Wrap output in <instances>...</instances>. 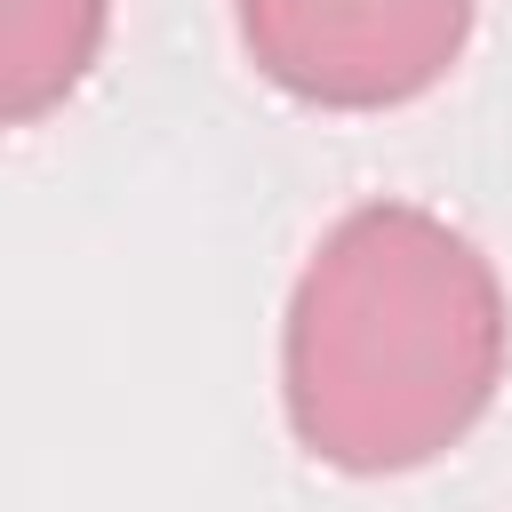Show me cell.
I'll use <instances>...</instances> for the list:
<instances>
[{
  "instance_id": "obj_1",
  "label": "cell",
  "mask_w": 512,
  "mask_h": 512,
  "mask_svg": "<svg viewBox=\"0 0 512 512\" xmlns=\"http://www.w3.org/2000/svg\"><path fill=\"white\" fill-rule=\"evenodd\" d=\"M504 288L480 240L408 200L320 232L280 320V408L304 456L384 480L448 456L504 384Z\"/></svg>"
},
{
  "instance_id": "obj_2",
  "label": "cell",
  "mask_w": 512,
  "mask_h": 512,
  "mask_svg": "<svg viewBox=\"0 0 512 512\" xmlns=\"http://www.w3.org/2000/svg\"><path fill=\"white\" fill-rule=\"evenodd\" d=\"M248 64L320 112H392L440 88L480 0H232Z\"/></svg>"
},
{
  "instance_id": "obj_3",
  "label": "cell",
  "mask_w": 512,
  "mask_h": 512,
  "mask_svg": "<svg viewBox=\"0 0 512 512\" xmlns=\"http://www.w3.org/2000/svg\"><path fill=\"white\" fill-rule=\"evenodd\" d=\"M112 0H0V128L48 120L104 56Z\"/></svg>"
}]
</instances>
